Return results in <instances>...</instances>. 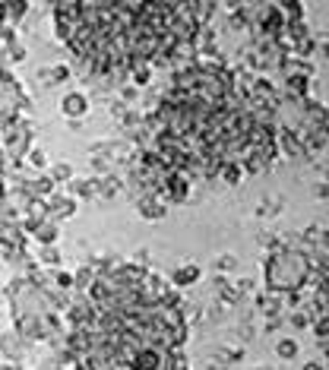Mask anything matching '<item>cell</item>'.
I'll use <instances>...</instances> for the list:
<instances>
[{
  "instance_id": "cell-6",
  "label": "cell",
  "mask_w": 329,
  "mask_h": 370,
  "mask_svg": "<svg viewBox=\"0 0 329 370\" xmlns=\"http://www.w3.org/2000/svg\"><path fill=\"white\" fill-rule=\"evenodd\" d=\"M48 212L54 215V219H70V215L76 212V203H73V196H54Z\"/></svg>"
},
{
  "instance_id": "cell-12",
  "label": "cell",
  "mask_w": 329,
  "mask_h": 370,
  "mask_svg": "<svg viewBox=\"0 0 329 370\" xmlns=\"http://www.w3.org/2000/svg\"><path fill=\"white\" fill-rule=\"evenodd\" d=\"M86 99L83 95H67L64 99V114H70V117H79V114H86Z\"/></svg>"
},
{
  "instance_id": "cell-15",
  "label": "cell",
  "mask_w": 329,
  "mask_h": 370,
  "mask_svg": "<svg viewBox=\"0 0 329 370\" xmlns=\"http://www.w3.org/2000/svg\"><path fill=\"white\" fill-rule=\"evenodd\" d=\"M42 263H48V266H58V263H60V253H58V247H54V244H44Z\"/></svg>"
},
{
  "instance_id": "cell-5",
  "label": "cell",
  "mask_w": 329,
  "mask_h": 370,
  "mask_svg": "<svg viewBox=\"0 0 329 370\" xmlns=\"http://www.w3.org/2000/svg\"><path fill=\"white\" fill-rule=\"evenodd\" d=\"M140 215H143V219H149V221H158V219H164V206L162 203H158V196H143L140 199Z\"/></svg>"
},
{
  "instance_id": "cell-4",
  "label": "cell",
  "mask_w": 329,
  "mask_h": 370,
  "mask_svg": "<svg viewBox=\"0 0 329 370\" xmlns=\"http://www.w3.org/2000/svg\"><path fill=\"white\" fill-rule=\"evenodd\" d=\"M29 228H32V235H35L38 244H54V241H58V225H54V221H48V219L29 221Z\"/></svg>"
},
{
  "instance_id": "cell-8",
  "label": "cell",
  "mask_w": 329,
  "mask_h": 370,
  "mask_svg": "<svg viewBox=\"0 0 329 370\" xmlns=\"http://www.w3.org/2000/svg\"><path fill=\"white\" fill-rule=\"evenodd\" d=\"M279 142H282V152H285V155H292V158L307 155V152H304V142H301L294 133H282V136H279Z\"/></svg>"
},
{
  "instance_id": "cell-10",
  "label": "cell",
  "mask_w": 329,
  "mask_h": 370,
  "mask_svg": "<svg viewBox=\"0 0 329 370\" xmlns=\"http://www.w3.org/2000/svg\"><path fill=\"white\" fill-rule=\"evenodd\" d=\"M26 190H29V196H48L51 190H54V178H38V180H26Z\"/></svg>"
},
{
  "instance_id": "cell-2",
  "label": "cell",
  "mask_w": 329,
  "mask_h": 370,
  "mask_svg": "<svg viewBox=\"0 0 329 370\" xmlns=\"http://www.w3.org/2000/svg\"><path fill=\"white\" fill-rule=\"evenodd\" d=\"M263 276H266L269 292H276V294L298 292L310 276V256L301 253V250H276L263 263Z\"/></svg>"
},
{
  "instance_id": "cell-11",
  "label": "cell",
  "mask_w": 329,
  "mask_h": 370,
  "mask_svg": "<svg viewBox=\"0 0 329 370\" xmlns=\"http://www.w3.org/2000/svg\"><path fill=\"white\" fill-rule=\"evenodd\" d=\"M19 351H22V345H19V339H16V335L0 339V358H13V361H19Z\"/></svg>"
},
{
  "instance_id": "cell-24",
  "label": "cell",
  "mask_w": 329,
  "mask_h": 370,
  "mask_svg": "<svg viewBox=\"0 0 329 370\" xmlns=\"http://www.w3.org/2000/svg\"><path fill=\"white\" fill-rule=\"evenodd\" d=\"M304 370H326V367H323V364H317V361H310V364H307V367H304Z\"/></svg>"
},
{
  "instance_id": "cell-7",
  "label": "cell",
  "mask_w": 329,
  "mask_h": 370,
  "mask_svg": "<svg viewBox=\"0 0 329 370\" xmlns=\"http://www.w3.org/2000/svg\"><path fill=\"white\" fill-rule=\"evenodd\" d=\"M171 282L178 285V288H187V285H196V282H200V266H180V269H174Z\"/></svg>"
},
{
  "instance_id": "cell-3",
  "label": "cell",
  "mask_w": 329,
  "mask_h": 370,
  "mask_svg": "<svg viewBox=\"0 0 329 370\" xmlns=\"http://www.w3.org/2000/svg\"><path fill=\"white\" fill-rule=\"evenodd\" d=\"M29 146V130L26 127H16V133H7V155L10 158H19Z\"/></svg>"
},
{
  "instance_id": "cell-19",
  "label": "cell",
  "mask_w": 329,
  "mask_h": 370,
  "mask_svg": "<svg viewBox=\"0 0 329 370\" xmlns=\"http://www.w3.org/2000/svg\"><path fill=\"white\" fill-rule=\"evenodd\" d=\"M314 333H317V339H326V313H320V323H314Z\"/></svg>"
},
{
  "instance_id": "cell-14",
  "label": "cell",
  "mask_w": 329,
  "mask_h": 370,
  "mask_svg": "<svg viewBox=\"0 0 329 370\" xmlns=\"http://www.w3.org/2000/svg\"><path fill=\"white\" fill-rule=\"evenodd\" d=\"M276 351H279V358L292 361V358H298V342H294V339H282L279 345H276Z\"/></svg>"
},
{
  "instance_id": "cell-22",
  "label": "cell",
  "mask_w": 329,
  "mask_h": 370,
  "mask_svg": "<svg viewBox=\"0 0 329 370\" xmlns=\"http://www.w3.org/2000/svg\"><path fill=\"white\" fill-rule=\"evenodd\" d=\"M292 323H294V326H307V317H304V313H294Z\"/></svg>"
},
{
  "instance_id": "cell-20",
  "label": "cell",
  "mask_w": 329,
  "mask_h": 370,
  "mask_svg": "<svg viewBox=\"0 0 329 370\" xmlns=\"http://www.w3.org/2000/svg\"><path fill=\"white\" fill-rule=\"evenodd\" d=\"M58 288H73V276H70V272H58Z\"/></svg>"
},
{
  "instance_id": "cell-25",
  "label": "cell",
  "mask_w": 329,
  "mask_h": 370,
  "mask_svg": "<svg viewBox=\"0 0 329 370\" xmlns=\"http://www.w3.org/2000/svg\"><path fill=\"white\" fill-rule=\"evenodd\" d=\"M76 370H86V367H76Z\"/></svg>"
},
{
  "instance_id": "cell-13",
  "label": "cell",
  "mask_w": 329,
  "mask_h": 370,
  "mask_svg": "<svg viewBox=\"0 0 329 370\" xmlns=\"http://www.w3.org/2000/svg\"><path fill=\"white\" fill-rule=\"evenodd\" d=\"M260 310L266 313V317H279V310H282V304H279V298H276V292L269 294V298H260Z\"/></svg>"
},
{
  "instance_id": "cell-17",
  "label": "cell",
  "mask_w": 329,
  "mask_h": 370,
  "mask_svg": "<svg viewBox=\"0 0 329 370\" xmlns=\"http://www.w3.org/2000/svg\"><path fill=\"white\" fill-rule=\"evenodd\" d=\"M70 178H73L70 165H58V168H54V180H70Z\"/></svg>"
},
{
  "instance_id": "cell-1",
  "label": "cell",
  "mask_w": 329,
  "mask_h": 370,
  "mask_svg": "<svg viewBox=\"0 0 329 370\" xmlns=\"http://www.w3.org/2000/svg\"><path fill=\"white\" fill-rule=\"evenodd\" d=\"M58 32L89 70L133 73L184 57L206 0H54Z\"/></svg>"
},
{
  "instance_id": "cell-16",
  "label": "cell",
  "mask_w": 329,
  "mask_h": 370,
  "mask_svg": "<svg viewBox=\"0 0 329 370\" xmlns=\"http://www.w3.org/2000/svg\"><path fill=\"white\" fill-rule=\"evenodd\" d=\"M92 282H95V272L92 269H79L76 276H73V285H79V288H89Z\"/></svg>"
},
{
  "instance_id": "cell-18",
  "label": "cell",
  "mask_w": 329,
  "mask_h": 370,
  "mask_svg": "<svg viewBox=\"0 0 329 370\" xmlns=\"http://www.w3.org/2000/svg\"><path fill=\"white\" fill-rule=\"evenodd\" d=\"M304 241H307V244H314V241H320L323 244V228H307V235H304Z\"/></svg>"
},
{
  "instance_id": "cell-9",
  "label": "cell",
  "mask_w": 329,
  "mask_h": 370,
  "mask_svg": "<svg viewBox=\"0 0 329 370\" xmlns=\"http://www.w3.org/2000/svg\"><path fill=\"white\" fill-rule=\"evenodd\" d=\"M219 174H222V180H225V184H241V178H244L241 165H237V162H231V158H228V162H222V165H219Z\"/></svg>"
},
{
  "instance_id": "cell-21",
  "label": "cell",
  "mask_w": 329,
  "mask_h": 370,
  "mask_svg": "<svg viewBox=\"0 0 329 370\" xmlns=\"http://www.w3.org/2000/svg\"><path fill=\"white\" fill-rule=\"evenodd\" d=\"M35 168H44V152H32V158H29Z\"/></svg>"
},
{
  "instance_id": "cell-23",
  "label": "cell",
  "mask_w": 329,
  "mask_h": 370,
  "mask_svg": "<svg viewBox=\"0 0 329 370\" xmlns=\"http://www.w3.org/2000/svg\"><path fill=\"white\" fill-rule=\"evenodd\" d=\"M219 266H222V269H231V266H235V260H231V256H222V263H219Z\"/></svg>"
}]
</instances>
